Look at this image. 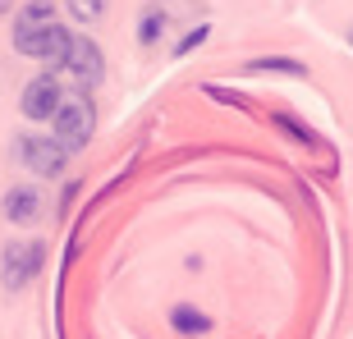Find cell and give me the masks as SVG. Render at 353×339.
<instances>
[{
  "mask_svg": "<svg viewBox=\"0 0 353 339\" xmlns=\"http://www.w3.org/2000/svg\"><path fill=\"white\" fill-rule=\"evenodd\" d=\"M92 129H97V105H92V96L83 88L65 92V101H60V110H55V119H51V138L65 147V152H83Z\"/></svg>",
  "mask_w": 353,
  "mask_h": 339,
  "instance_id": "obj_1",
  "label": "cell"
},
{
  "mask_svg": "<svg viewBox=\"0 0 353 339\" xmlns=\"http://www.w3.org/2000/svg\"><path fill=\"white\" fill-rule=\"evenodd\" d=\"M41 261H46V243L41 238H10L5 252H0V285L10 289H28L32 275H41Z\"/></svg>",
  "mask_w": 353,
  "mask_h": 339,
  "instance_id": "obj_2",
  "label": "cell"
},
{
  "mask_svg": "<svg viewBox=\"0 0 353 339\" xmlns=\"http://www.w3.org/2000/svg\"><path fill=\"white\" fill-rule=\"evenodd\" d=\"M14 152H19V161H23L32 174H41V179H60V174H65V161H69V152L55 143L51 133H23V138L14 143Z\"/></svg>",
  "mask_w": 353,
  "mask_h": 339,
  "instance_id": "obj_3",
  "label": "cell"
},
{
  "mask_svg": "<svg viewBox=\"0 0 353 339\" xmlns=\"http://www.w3.org/2000/svg\"><path fill=\"white\" fill-rule=\"evenodd\" d=\"M65 74L79 83L83 92H92L97 83H101V74H105L101 46H97L92 37H74V46H69V60H65Z\"/></svg>",
  "mask_w": 353,
  "mask_h": 339,
  "instance_id": "obj_4",
  "label": "cell"
},
{
  "mask_svg": "<svg viewBox=\"0 0 353 339\" xmlns=\"http://www.w3.org/2000/svg\"><path fill=\"white\" fill-rule=\"evenodd\" d=\"M60 101H65V88H60V79L55 74H37V79L23 88V115L28 119H55V110H60Z\"/></svg>",
  "mask_w": 353,
  "mask_h": 339,
  "instance_id": "obj_5",
  "label": "cell"
},
{
  "mask_svg": "<svg viewBox=\"0 0 353 339\" xmlns=\"http://www.w3.org/2000/svg\"><path fill=\"white\" fill-rule=\"evenodd\" d=\"M69 46H74V37H69V28H65V23H55V28H46L41 37L23 41L19 51H23L28 60H41V65H51V74H55V69H65V60H69Z\"/></svg>",
  "mask_w": 353,
  "mask_h": 339,
  "instance_id": "obj_6",
  "label": "cell"
},
{
  "mask_svg": "<svg viewBox=\"0 0 353 339\" xmlns=\"http://www.w3.org/2000/svg\"><path fill=\"white\" fill-rule=\"evenodd\" d=\"M60 19H55V5L51 0H28V5H19V14H14V46H23V41L41 37L46 28H55Z\"/></svg>",
  "mask_w": 353,
  "mask_h": 339,
  "instance_id": "obj_7",
  "label": "cell"
},
{
  "mask_svg": "<svg viewBox=\"0 0 353 339\" xmlns=\"http://www.w3.org/2000/svg\"><path fill=\"white\" fill-rule=\"evenodd\" d=\"M41 211H46V202H41V193L28 188V183H19V188L5 193V220L10 225H37Z\"/></svg>",
  "mask_w": 353,
  "mask_h": 339,
  "instance_id": "obj_8",
  "label": "cell"
},
{
  "mask_svg": "<svg viewBox=\"0 0 353 339\" xmlns=\"http://www.w3.org/2000/svg\"><path fill=\"white\" fill-rule=\"evenodd\" d=\"M170 326L179 330V335H202V330H207L211 321H207L202 312H197V307H174V312H170Z\"/></svg>",
  "mask_w": 353,
  "mask_h": 339,
  "instance_id": "obj_9",
  "label": "cell"
},
{
  "mask_svg": "<svg viewBox=\"0 0 353 339\" xmlns=\"http://www.w3.org/2000/svg\"><path fill=\"white\" fill-rule=\"evenodd\" d=\"M161 32H165V14L157 10V5H152V10L143 14V28H138V41H143V46H157V37Z\"/></svg>",
  "mask_w": 353,
  "mask_h": 339,
  "instance_id": "obj_10",
  "label": "cell"
},
{
  "mask_svg": "<svg viewBox=\"0 0 353 339\" xmlns=\"http://www.w3.org/2000/svg\"><path fill=\"white\" fill-rule=\"evenodd\" d=\"M65 5H69V14H74L79 23H97V19L105 14V0H65Z\"/></svg>",
  "mask_w": 353,
  "mask_h": 339,
  "instance_id": "obj_11",
  "label": "cell"
},
{
  "mask_svg": "<svg viewBox=\"0 0 353 339\" xmlns=\"http://www.w3.org/2000/svg\"><path fill=\"white\" fill-rule=\"evenodd\" d=\"M266 69H289V74H303V65H294V60H257V65H248V74H266Z\"/></svg>",
  "mask_w": 353,
  "mask_h": 339,
  "instance_id": "obj_12",
  "label": "cell"
},
{
  "mask_svg": "<svg viewBox=\"0 0 353 339\" xmlns=\"http://www.w3.org/2000/svg\"><path fill=\"white\" fill-rule=\"evenodd\" d=\"M202 41H207V23H202V28H193V32H188V37H183L179 46H174V55H188L193 46H202Z\"/></svg>",
  "mask_w": 353,
  "mask_h": 339,
  "instance_id": "obj_13",
  "label": "cell"
},
{
  "mask_svg": "<svg viewBox=\"0 0 353 339\" xmlns=\"http://www.w3.org/2000/svg\"><path fill=\"white\" fill-rule=\"evenodd\" d=\"M5 10H10V0H0V14H5Z\"/></svg>",
  "mask_w": 353,
  "mask_h": 339,
  "instance_id": "obj_14",
  "label": "cell"
},
{
  "mask_svg": "<svg viewBox=\"0 0 353 339\" xmlns=\"http://www.w3.org/2000/svg\"><path fill=\"white\" fill-rule=\"evenodd\" d=\"M349 46H353V28H349Z\"/></svg>",
  "mask_w": 353,
  "mask_h": 339,
  "instance_id": "obj_15",
  "label": "cell"
}]
</instances>
